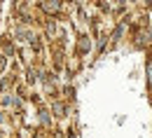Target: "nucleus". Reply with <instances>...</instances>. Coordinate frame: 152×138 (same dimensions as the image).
<instances>
[{
  "label": "nucleus",
  "instance_id": "1",
  "mask_svg": "<svg viewBox=\"0 0 152 138\" xmlns=\"http://www.w3.org/2000/svg\"><path fill=\"white\" fill-rule=\"evenodd\" d=\"M42 7H45L47 12H56V9H58V2H45Z\"/></svg>",
  "mask_w": 152,
  "mask_h": 138
}]
</instances>
